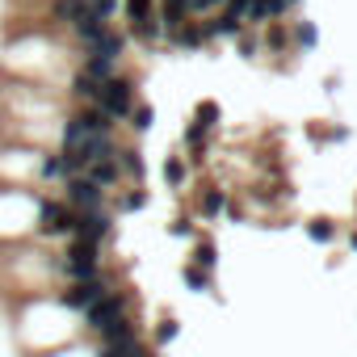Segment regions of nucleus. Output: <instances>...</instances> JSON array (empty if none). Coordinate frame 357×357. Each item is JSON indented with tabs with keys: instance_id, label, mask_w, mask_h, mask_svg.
Masks as SVG:
<instances>
[{
	"instance_id": "1",
	"label": "nucleus",
	"mask_w": 357,
	"mask_h": 357,
	"mask_svg": "<svg viewBox=\"0 0 357 357\" xmlns=\"http://www.w3.org/2000/svg\"><path fill=\"white\" fill-rule=\"evenodd\" d=\"M97 109L109 114V118H130V109H135V84L122 80V76H109V80L101 84Z\"/></svg>"
},
{
	"instance_id": "2",
	"label": "nucleus",
	"mask_w": 357,
	"mask_h": 357,
	"mask_svg": "<svg viewBox=\"0 0 357 357\" xmlns=\"http://www.w3.org/2000/svg\"><path fill=\"white\" fill-rule=\"evenodd\" d=\"M72 231H76V240L80 244H101L105 236H109V215L105 211H80L76 219H72Z\"/></svg>"
},
{
	"instance_id": "3",
	"label": "nucleus",
	"mask_w": 357,
	"mask_h": 357,
	"mask_svg": "<svg viewBox=\"0 0 357 357\" xmlns=\"http://www.w3.org/2000/svg\"><path fill=\"white\" fill-rule=\"evenodd\" d=\"M122 315H126V298H122V294H105V298H97V303L84 311V324L101 332V328H109V324L122 319Z\"/></svg>"
},
{
	"instance_id": "4",
	"label": "nucleus",
	"mask_w": 357,
	"mask_h": 357,
	"mask_svg": "<svg viewBox=\"0 0 357 357\" xmlns=\"http://www.w3.org/2000/svg\"><path fill=\"white\" fill-rule=\"evenodd\" d=\"M109 290H105V282L101 278H89V282H72L68 290H63V303L72 307V311H89L97 298H105Z\"/></svg>"
},
{
	"instance_id": "5",
	"label": "nucleus",
	"mask_w": 357,
	"mask_h": 357,
	"mask_svg": "<svg viewBox=\"0 0 357 357\" xmlns=\"http://www.w3.org/2000/svg\"><path fill=\"white\" fill-rule=\"evenodd\" d=\"M72 211L63 206V202H43L38 206V231L43 236H63V231H72Z\"/></svg>"
},
{
	"instance_id": "6",
	"label": "nucleus",
	"mask_w": 357,
	"mask_h": 357,
	"mask_svg": "<svg viewBox=\"0 0 357 357\" xmlns=\"http://www.w3.org/2000/svg\"><path fill=\"white\" fill-rule=\"evenodd\" d=\"M63 269L76 278V282H89V278H97V248L93 244H72V252H68V261H63Z\"/></svg>"
},
{
	"instance_id": "7",
	"label": "nucleus",
	"mask_w": 357,
	"mask_h": 357,
	"mask_svg": "<svg viewBox=\"0 0 357 357\" xmlns=\"http://www.w3.org/2000/svg\"><path fill=\"white\" fill-rule=\"evenodd\" d=\"M68 206H76V211H101V190L89 181V176H72V181H68Z\"/></svg>"
},
{
	"instance_id": "8",
	"label": "nucleus",
	"mask_w": 357,
	"mask_h": 357,
	"mask_svg": "<svg viewBox=\"0 0 357 357\" xmlns=\"http://www.w3.org/2000/svg\"><path fill=\"white\" fill-rule=\"evenodd\" d=\"M122 47H126V38H122V34H114V30L105 26V30H101V34L89 43V55H101V59H118V55H122Z\"/></svg>"
},
{
	"instance_id": "9",
	"label": "nucleus",
	"mask_w": 357,
	"mask_h": 357,
	"mask_svg": "<svg viewBox=\"0 0 357 357\" xmlns=\"http://www.w3.org/2000/svg\"><path fill=\"white\" fill-rule=\"evenodd\" d=\"M84 176H89L97 190L114 185V181H118V155H114V160H97V164H89V168H84Z\"/></svg>"
},
{
	"instance_id": "10",
	"label": "nucleus",
	"mask_w": 357,
	"mask_h": 357,
	"mask_svg": "<svg viewBox=\"0 0 357 357\" xmlns=\"http://www.w3.org/2000/svg\"><path fill=\"white\" fill-rule=\"evenodd\" d=\"M76 122L84 126V135H109V126H114V118H109V114H101L97 105H89L84 114H76Z\"/></svg>"
},
{
	"instance_id": "11",
	"label": "nucleus",
	"mask_w": 357,
	"mask_h": 357,
	"mask_svg": "<svg viewBox=\"0 0 357 357\" xmlns=\"http://www.w3.org/2000/svg\"><path fill=\"white\" fill-rule=\"evenodd\" d=\"M72 30H76V34H80L84 43H93V38H97V34L105 30V22H101V17H97L93 9H84V13H80V17L72 22Z\"/></svg>"
},
{
	"instance_id": "12",
	"label": "nucleus",
	"mask_w": 357,
	"mask_h": 357,
	"mask_svg": "<svg viewBox=\"0 0 357 357\" xmlns=\"http://www.w3.org/2000/svg\"><path fill=\"white\" fill-rule=\"evenodd\" d=\"M101 340H105V344H126V340H135V328H130V319L122 315V319H114L109 328H101Z\"/></svg>"
},
{
	"instance_id": "13",
	"label": "nucleus",
	"mask_w": 357,
	"mask_h": 357,
	"mask_svg": "<svg viewBox=\"0 0 357 357\" xmlns=\"http://www.w3.org/2000/svg\"><path fill=\"white\" fill-rule=\"evenodd\" d=\"M72 93H76L80 101H93V105H97V97H101V80H93V76H84V72H76Z\"/></svg>"
},
{
	"instance_id": "14",
	"label": "nucleus",
	"mask_w": 357,
	"mask_h": 357,
	"mask_svg": "<svg viewBox=\"0 0 357 357\" xmlns=\"http://www.w3.org/2000/svg\"><path fill=\"white\" fill-rule=\"evenodd\" d=\"M84 76H93V80H101V84H105V80L114 76V59H101V55H89V59H84Z\"/></svg>"
},
{
	"instance_id": "15",
	"label": "nucleus",
	"mask_w": 357,
	"mask_h": 357,
	"mask_svg": "<svg viewBox=\"0 0 357 357\" xmlns=\"http://www.w3.org/2000/svg\"><path fill=\"white\" fill-rule=\"evenodd\" d=\"M84 9H89V0H55V17L59 22H76Z\"/></svg>"
},
{
	"instance_id": "16",
	"label": "nucleus",
	"mask_w": 357,
	"mask_h": 357,
	"mask_svg": "<svg viewBox=\"0 0 357 357\" xmlns=\"http://www.w3.org/2000/svg\"><path fill=\"white\" fill-rule=\"evenodd\" d=\"M80 143H84V126H80L76 118H68V122H63V151H76Z\"/></svg>"
},
{
	"instance_id": "17",
	"label": "nucleus",
	"mask_w": 357,
	"mask_h": 357,
	"mask_svg": "<svg viewBox=\"0 0 357 357\" xmlns=\"http://www.w3.org/2000/svg\"><path fill=\"white\" fill-rule=\"evenodd\" d=\"M215 122H219V105H215V101H202V105H198V118H194V126H198V130H211Z\"/></svg>"
},
{
	"instance_id": "18",
	"label": "nucleus",
	"mask_w": 357,
	"mask_h": 357,
	"mask_svg": "<svg viewBox=\"0 0 357 357\" xmlns=\"http://www.w3.org/2000/svg\"><path fill=\"white\" fill-rule=\"evenodd\" d=\"M101 357H143V344L139 340H126V344H105Z\"/></svg>"
},
{
	"instance_id": "19",
	"label": "nucleus",
	"mask_w": 357,
	"mask_h": 357,
	"mask_svg": "<svg viewBox=\"0 0 357 357\" xmlns=\"http://www.w3.org/2000/svg\"><path fill=\"white\" fill-rule=\"evenodd\" d=\"M126 13H130V22L135 26H143V22H151L155 13H151V0H126Z\"/></svg>"
},
{
	"instance_id": "20",
	"label": "nucleus",
	"mask_w": 357,
	"mask_h": 357,
	"mask_svg": "<svg viewBox=\"0 0 357 357\" xmlns=\"http://www.w3.org/2000/svg\"><path fill=\"white\" fill-rule=\"evenodd\" d=\"M215 261H219L215 244H211V240H202V244H198V252H194V265H198V269H215Z\"/></svg>"
},
{
	"instance_id": "21",
	"label": "nucleus",
	"mask_w": 357,
	"mask_h": 357,
	"mask_svg": "<svg viewBox=\"0 0 357 357\" xmlns=\"http://www.w3.org/2000/svg\"><path fill=\"white\" fill-rule=\"evenodd\" d=\"M307 236H311V240H315V244H328V240H332V236H336V227H332V223H328V219H315V223H311V227H307Z\"/></svg>"
},
{
	"instance_id": "22",
	"label": "nucleus",
	"mask_w": 357,
	"mask_h": 357,
	"mask_svg": "<svg viewBox=\"0 0 357 357\" xmlns=\"http://www.w3.org/2000/svg\"><path fill=\"white\" fill-rule=\"evenodd\" d=\"M236 30H240V22H231L227 13H223V17H215L211 26H202V34H236Z\"/></svg>"
},
{
	"instance_id": "23",
	"label": "nucleus",
	"mask_w": 357,
	"mask_h": 357,
	"mask_svg": "<svg viewBox=\"0 0 357 357\" xmlns=\"http://www.w3.org/2000/svg\"><path fill=\"white\" fill-rule=\"evenodd\" d=\"M185 286H190V290H211V278H206V269L190 265V269H185Z\"/></svg>"
},
{
	"instance_id": "24",
	"label": "nucleus",
	"mask_w": 357,
	"mask_h": 357,
	"mask_svg": "<svg viewBox=\"0 0 357 357\" xmlns=\"http://www.w3.org/2000/svg\"><path fill=\"white\" fill-rule=\"evenodd\" d=\"M164 181L168 185H181L185 181V164L181 160H164Z\"/></svg>"
},
{
	"instance_id": "25",
	"label": "nucleus",
	"mask_w": 357,
	"mask_h": 357,
	"mask_svg": "<svg viewBox=\"0 0 357 357\" xmlns=\"http://www.w3.org/2000/svg\"><path fill=\"white\" fill-rule=\"evenodd\" d=\"M223 206H227V198H223V190H211V194L202 198V211H206V215H219Z\"/></svg>"
},
{
	"instance_id": "26",
	"label": "nucleus",
	"mask_w": 357,
	"mask_h": 357,
	"mask_svg": "<svg viewBox=\"0 0 357 357\" xmlns=\"http://www.w3.org/2000/svg\"><path fill=\"white\" fill-rule=\"evenodd\" d=\"M223 5H227V17H231V22H244L252 0H223Z\"/></svg>"
},
{
	"instance_id": "27",
	"label": "nucleus",
	"mask_w": 357,
	"mask_h": 357,
	"mask_svg": "<svg viewBox=\"0 0 357 357\" xmlns=\"http://www.w3.org/2000/svg\"><path fill=\"white\" fill-rule=\"evenodd\" d=\"M89 9L105 22V17H114V9H118V0H89Z\"/></svg>"
},
{
	"instance_id": "28",
	"label": "nucleus",
	"mask_w": 357,
	"mask_h": 357,
	"mask_svg": "<svg viewBox=\"0 0 357 357\" xmlns=\"http://www.w3.org/2000/svg\"><path fill=\"white\" fill-rule=\"evenodd\" d=\"M118 155H122V168H126L130 176H139V172H143V160H139V151H118Z\"/></svg>"
},
{
	"instance_id": "29",
	"label": "nucleus",
	"mask_w": 357,
	"mask_h": 357,
	"mask_svg": "<svg viewBox=\"0 0 357 357\" xmlns=\"http://www.w3.org/2000/svg\"><path fill=\"white\" fill-rule=\"evenodd\" d=\"M43 176H68L63 172V155H47L43 160Z\"/></svg>"
},
{
	"instance_id": "30",
	"label": "nucleus",
	"mask_w": 357,
	"mask_h": 357,
	"mask_svg": "<svg viewBox=\"0 0 357 357\" xmlns=\"http://www.w3.org/2000/svg\"><path fill=\"white\" fill-rule=\"evenodd\" d=\"M130 114H135V126H139V130H147V126H151V118H155V114H151V105H139V109H130Z\"/></svg>"
},
{
	"instance_id": "31",
	"label": "nucleus",
	"mask_w": 357,
	"mask_h": 357,
	"mask_svg": "<svg viewBox=\"0 0 357 357\" xmlns=\"http://www.w3.org/2000/svg\"><path fill=\"white\" fill-rule=\"evenodd\" d=\"M143 202H147V194H139V190H135V194H126V198H122V211H139Z\"/></svg>"
},
{
	"instance_id": "32",
	"label": "nucleus",
	"mask_w": 357,
	"mask_h": 357,
	"mask_svg": "<svg viewBox=\"0 0 357 357\" xmlns=\"http://www.w3.org/2000/svg\"><path fill=\"white\" fill-rule=\"evenodd\" d=\"M176 336V319H164L160 328H155V340H172Z\"/></svg>"
},
{
	"instance_id": "33",
	"label": "nucleus",
	"mask_w": 357,
	"mask_h": 357,
	"mask_svg": "<svg viewBox=\"0 0 357 357\" xmlns=\"http://www.w3.org/2000/svg\"><path fill=\"white\" fill-rule=\"evenodd\" d=\"M215 5H223V0H190V9H215Z\"/></svg>"
},
{
	"instance_id": "34",
	"label": "nucleus",
	"mask_w": 357,
	"mask_h": 357,
	"mask_svg": "<svg viewBox=\"0 0 357 357\" xmlns=\"http://www.w3.org/2000/svg\"><path fill=\"white\" fill-rule=\"evenodd\" d=\"M353 252H357V236H353Z\"/></svg>"
},
{
	"instance_id": "35",
	"label": "nucleus",
	"mask_w": 357,
	"mask_h": 357,
	"mask_svg": "<svg viewBox=\"0 0 357 357\" xmlns=\"http://www.w3.org/2000/svg\"><path fill=\"white\" fill-rule=\"evenodd\" d=\"M286 5H294V0H286Z\"/></svg>"
}]
</instances>
